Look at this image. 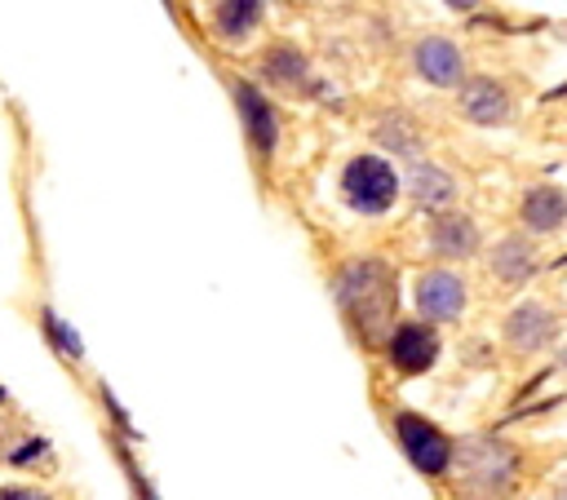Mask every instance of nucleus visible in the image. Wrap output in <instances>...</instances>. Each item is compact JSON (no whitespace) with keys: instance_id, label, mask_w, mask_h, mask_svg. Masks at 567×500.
I'll return each mask as SVG.
<instances>
[{"instance_id":"nucleus-20","label":"nucleus","mask_w":567,"mask_h":500,"mask_svg":"<svg viewBox=\"0 0 567 500\" xmlns=\"http://www.w3.org/2000/svg\"><path fill=\"white\" fill-rule=\"evenodd\" d=\"M554 500H567V473L554 482Z\"/></svg>"},{"instance_id":"nucleus-4","label":"nucleus","mask_w":567,"mask_h":500,"mask_svg":"<svg viewBox=\"0 0 567 500\" xmlns=\"http://www.w3.org/2000/svg\"><path fill=\"white\" fill-rule=\"evenodd\" d=\"M394 434H399V447H403V456L412 460V469H421V473H443V469H452V438L439 429V425H430L425 416H416V412H399L394 416Z\"/></svg>"},{"instance_id":"nucleus-11","label":"nucleus","mask_w":567,"mask_h":500,"mask_svg":"<svg viewBox=\"0 0 567 500\" xmlns=\"http://www.w3.org/2000/svg\"><path fill=\"white\" fill-rule=\"evenodd\" d=\"M403 186H408V195H412L421 208H447V204L456 199V177H452L447 168L430 164V159H412Z\"/></svg>"},{"instance_id":"nucleus-13","label":"nucleus","mask_w":567,"mask_h":500,"mask_svg":"<svg viewBox=\"0 0 567 500\" xmlns=\"http://www.w3.org/2000/svg\"><path fill=\"white\" fill-rule=\"evenodd\" d=\"M518 212H523V226L532 235H549V230H558L567 221V195L558 186H532L523 195V208Z\"/></svg>"},{"instance_id":"nucleus-18","label":"nucleus","mask_w":567,"mask_h":500,"mask_svg":"<svg viewBox=\"0 0 567 500\" xmlns=\"http://www.w3.org/2000/svg\"><path fill=\"white\" fill-rule=\"evenodd\" d=\"M44 332L53 336L58 354H66V358H80V354H84V350H80V336H75V332H71V327H66V323H62L53 310H44Z\"/></svg>"},{"instance_id":"nucleus-1","label":"nucleus","mask_w":567,"mask_h":500,"mask_svg":"<svg viewBox=\"0 0 567 500\" xmlns=\"http://www.w3.org/2000/svg\"><path fill=\"white\" fill-rule=\"evenodd\" d=\"M332 292H337L341 314L350 319V327L363 341H381V336L390 341V319H394V301L399 296H394V270L385 261H377V257L350 261L337 274Z\"/></svg>"},{"instance_id":"nucleus-14","label":"nucleus","mask_w":567,"mask_h":500,"mask_svg":"<svg viewBox=\"0 0 567 500\" xmlns=\"http://www.w3.org/2000/svg\"><path fill=\"white\" fill-rule=\"evenodd\" d=\"M536 270V248L523 239V235H505L496 248H492V274L501 283H527Z\"/></svg>"},{"instance_id":"nucleus-12","label":"nucleus","mask_w":567,"mask_h":500,"mask_svg":"<svg viewBox=\"0 0 567 500\" xmlns=\"http://www.w3.org/2000/svg\"><path fill=\"white\" fill-rule=\"evenodd\" d=\"M430 248H434L439 257H447V261L474 257V252H478V226H474V217H465V212H443V217L430 226Z\"/></svg>"},{"instance_id":"nucleus-8","label":"nucleus","mask_w":567,"mask_h":500,"mask_svg":"<svg viewBox=\"0 0 567 500\" xmlns=\"http://www.w3.org/2000/svg\"><path fill=\"white\" fill-rule=\"evenodd\" d=\"M385 345H390V363L399 372H430L439 358V336L430 323H399Z\"/></svg>"},{"instance_id":"nucleus-2","label":"nucleus","mask_w":567,"mask_h":500,"mask_svg":"<svg viewBox=\"0 0 567 500\" xmlns=\"http://www.w3.org/2000/svg\"><path fill=\"white\" fill-rule=\"evenodd\" d=\"M461 478L478 491V496H505L514 473H518V451L501 438H465L461 442Z\"/></svg>"},{"instance_id":"nucleus-19","label":"nucleus","mask_w":567,"mask_h":500,"mask_svg":"<svg viewBox=\"0 0 567 500\" xmlns=\"http://www.w3.org/2000/svg\"><path fill=\"white\" fill-rule=\"evenodd\" d=\"M0 500H49V496L35 487H0Z\"/></svg>"},{"instance_id":"nucleus-17","label":"nucleus","mask_w":567,"mask_h":500,"mask_svg":"<svg viewBox=\"0 0 567 500\" xmlns=\"http://www.w3.org/2000/svg\"><path fill=\"white\" fill-rule=\"evenodd\" d=\"M377 137H381L390 150H399V155H416V133L403 124V115H390V119L377 128Z\"/></svg>"},{"instance_id":"nucleus-9","label":"nucleus","mask_w":567,"mask_h":500,"mask_svg":"<svg viewBox=\"0 0 567 500\" xmlns=\"http://www.w3.org/2000/svg\"><path fill=\"white\" fill-rule=\"evenodd\" d=\"M235 106H239L244 133H248V142L257 146V155H270V150H275V137H279V119H275V111L266 106V97H261L252 84L235 80Z\"/></svg>"},{"instance_id":"nucleus-3","label":"nucleus","mask_w":567,"mask_h":500,"mask_svg":"<svg viewBox=\"0 0 567 500\" xmlns=\"http://www.w3.org/2000/svg\"><path fill=\"white\" fill-rule=\"evenodd\" d=\"M341 195H346V204L354 212L377 217V212H385L399 199V173L381 155H354L341 168Z\"/></svg>"},{"instance_id":"nucleus-7","label":"nucleus","mask_w":567,"mask_h":500,"mask_svg":"<svg viewBox=\"0 0 567 500\" xmlns=\"http://www.w3.org/2000/svg\"><path fill=\"white\" fill-rule=\"evenodd\" d=\"M554 336H558V319H554L549 305H540V301H523V305H514L509 319H505V341H509L518 354H536V350H545Z\"/></svg>"},{"instance_id":"nucleus-5","label":"nucleus","mask_w":567,"mask_h":500,"mask_svg":"<svg viewBox=\"0 0 567 500\" xmlns=\"http://www.w3.org/2000/svg\"><path fill=\"white\" fill-rule=\"evenodd\" d=\"M412 62L425 84L434 88H461L465 84V58L447 35H421L412 49Z\"/></svg>"},{"instance_id":"nucleus-22","label":"nucleus","mask_w":567,"mask_h":500,"mask_svg":"<svg viewBox=\"0 0 567 500\" xmlns=\"http://www.w3.org/2000/svg\"><path fill=\"white\" fill-rule=\"evenodd\" d=\"M558 367H563V372H567V345H563V354H558Z\"/></svg>"},{"instance_id":"nucleus-16","label":"nucleus","mask_w":567,"mask_h":500,"mask_svg":"<svg viewBox=\"0 0 567 500\" xmlns=\"http://www.w3.org/2000/svg\"><path fill=\"white\" fill-rule=\"evenodd\" d=\"M261 71H266V80H275V84H301V80H310V62H306L301 49H292V44H275V49L266 53Z\"/></svg>"},{"instance_id":"nucleus-15","label":"nucleus","mask_w":567,"mask_h":500,"mask_svg":"<svg viewBox=\"0 0 567 500\" xmlns=\"http://www.w3.org/2000/svg\"><path fill=\"white\" fill-rule=\"evenodd\" d=\"M217 31L226 40H244L261 22V0H217Z\"/></svg>"},{"instance_id":"nucleus-10","label":"nucleus","mask_w":567,"mask_h":500,"mask_svg":"<svg viewBox=\"0 0 567 500\" xmlns=\"http://www.w3.org/2000/svg\"><path fill=\"white\" fill-rule=\"evenodd\" d=\"M461 111H465L474 124H505V119L514 115V102H509V93H505L496 80L478 75V80H465V84H461Z\"/></svg>"},{"instance_id":"nucleus-6","label":"nucleus","mask_w":567,"mask_h":500,"mask_svg":"<svg viewBox=\"0 0 567 500\" xmlns=\"http://www.w3.org/2000/svg\"><path fill=\"white\" fill-rule=\"evenodd\" d=\"M416 310L430 323H447L465 310V279L452 270H425L416 279Z\"/></svg>"},{"instance_id":"nucleus-21","label":"nucleus","mask_w":567,"mask_h":500,"mask_svg":"<svg viewBox=\"0 0 567 500\" xmlns=\"http://www.w3.org/2000/svg\"><path fill=\"white\" fill-rule=\"evenodd\" d=\"M447 4H452V9H474L478 0H447Z\"/></svg>"}]
</instances>
